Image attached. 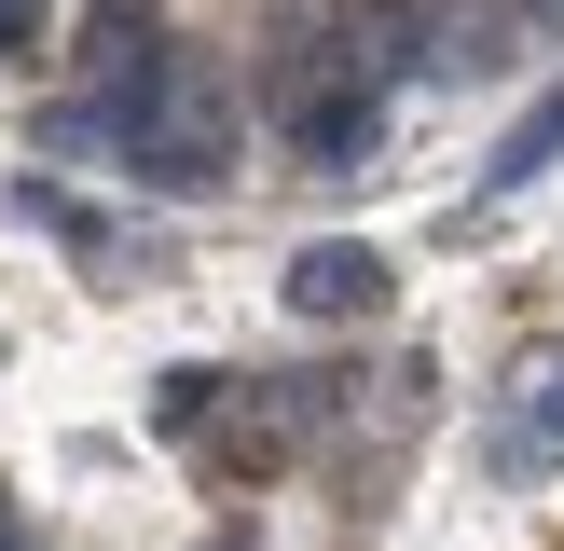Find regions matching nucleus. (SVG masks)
Masks as SVG:
<instances>
[{"label": "nucleus", "mask_w": 564, "mask_h": 551, "mask_svg": "<svg viewBox=\"0 0 564 551\" xmlns=\"http://www.w3.org/2000/svg\"><path fill=\"white\" fill-rule=\"evenodd\" d=\"M97 110L124 125V165L165 180V193H207L220 165H235V97H220L193 55H152V83H138V97H97Z\"/></svg>", "instance_id": "obj_1"}, {"label": "nucleus", "mask_w": 564, "mask_h": 551, "mask_svg": "<svg viewBox=\"0 0 564 551\" xmlns=\"http://www.w3.org/2000/svg\"><path fill=\"white\" fill-rule=\"evenodd\" d=\"M317 413H330V400H317V386H290V372H275V386H248L235 413H207V428H220V468H235V483H262V468H290Z\"/></svg>", "instance_id": "obj_2"}, {"label": "nucleus", "mask_w": 564, "mask_h": 551, "mask_svg": "<svg viewBox=\"0 0 564 551\" xmlns=\"http://www.w3.org/2000/svg\"><path fill=\"white\" fill-rule=\"evenodd\" d=\"M290 303H303V317H386V248L317 235V248L290 262Z\"/></svg>", "instance_id": "obj_3"}, {"label": "nucleus", "mask_w": 564, "mask_h": 551, "mask_svg": "<svg viewBox=\"0 0 564 551\" xmlns=\"http://www.w3.org/2000/svg\"><path fill=\"white\" fill-rule=\"evenodd\" d=\"M83 69H97V97H138L152 83V0H97V55Z\"/></svg>", "instance_id": "obj_4"}, {"label": "nucleus", "mask_w": 564, "mask_h": 551, "mask_svg": "<svg viewBox=\"0 0 564 551\" xmlns=\"http://www.w3.org/2000/svg\"><path fill=\"white\" fill-rule=\"evenodd\" d=\"M551 152H564V83H551V97H523V125L496 138V165H482V193H523V180H538Z\"/></svg>", "instance_id": "obj_5"}, {"label": "nucleus", "mask_w": 564, "mask_h": 551, "mask_svg": "<svg viewBox=\"0 0 564 551\" xmlns=\"http://www.w3.org/2000/svg\"><path fill=\"white\" fill-rule=\"evenodd\" d=\"M207 413H220V372H165V386H152V428H165V441H193Z\"/></svg>", "instance_id": "obj_6"}, {"label": "nucleus", "mask_w": 564, "mask_h": 551, "mask_svg": "<svg viewBox=\"0 0 564 551\" xmlns=\"http://www.w3.org/2000/svg\"><path fill=\"white\" fill-rule=\"evenodd\" d=\"M42 28H55L42 0H0V55H42Z\"/></svg>", "instance_id": "obj_7"}, {"label": "nucleus", "mask_w": 564, "mask_h": 551, "mask_svg": "<svg viewBox=\"0 0 564 551\" xmlns=\"http://www.w3.org/2000/svg\"><path fill=\"white\" fill-rule=\"evenodd\" d=\"M538 428H551V441H564V372H551V386H538Z\"/></svg>", "instance_id": "obj_8"}, {"label": "nucleus", "mask_w": 564, "mask_h": 551, "mask_svg": "<svg viewBox=\"0 0 564 551\" xmlns=\"http://www.w3.org/2000/svg\"><path fill=\"white\" fill-rule=\"evenodd\" d=\"M0 551H28V510H0Z\"/></svg>", "instance_id": "obj_9"}, {"label": "nucleus", "mask_w": 564, "mask_h": 551, "mask_svg": "<svg viewBox=\"0 0 564 551\" xmlns=\"http://www.w3.org/2000/svg\"><path fill=\"white\" fill-rule=\"evenodd\" d=\"M523 14H538V28H564V0H523Z\"/></svg>", "instance_id": "obj_10"}]
</instances>
